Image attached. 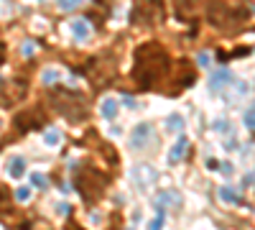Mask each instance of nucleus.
<instances>
[{
	"label": "nucleus",
	"instance_id": "f3484780",
	"mask_svg": "<svg viewBox=\"0 0 255 230\" xmlns=\"http://www.w3.org/2000/svg\"><path fill=\"white\" fill-rule=\"evenodd\" d=\"M33 184L41 187V184H44V177H41V174H33Z\"/></svg>",
	"mask_w": 255,
	"mask_h": 230
},
{
	"label": "nucleus",
	"instance_id": "9d476101",
	"mask_svg": "<svg viewBox=\"0 0 255 230\" xmlns=\"http://www.w3.org/2000/svg\"><path fill=\"white\" fill-rule=\"evenodd\" d=\"M184 149H186V138H179L176 149H171V161H174V159H179V156L184 154Z\"/></svg>",
	"mask_w": 255,
	"mask_h": 230
},
{
	"label": "nucleus",
	"instance_id": "0eeeda50",
	"mask_svg": "<svg viewBox=\"0 0 255 230\" xmlns=\"http://www.w3.org/2000/svg\"><path fill=\"white\" fill-rule=\"evenodd\" d=\"M204 3H207V0H176V10H179V15L189 18V15H194Z\"/></svg>",
	"mask_w": 255,
	"mask_h": 230
},
{
	"label": "nucleus",
	"instance_id": "9b49d317",
	"mask_svg": "<svg viewBox=\"0 0 255 230\" xmlns=\"http://www.w3.org/2000/svg\"><path fill=\"white\" fill-rule=\"evenodd\" d=\"M28 197H31V190H28V187H20V190L15 192V200H18V202H26Z\"/></svg>",
	"mask_w": 255,
	"mask_h": 230
},
{
	"label": "nucleus",
	"instance_id": "1a4fd4ad",
	"mask_svg": "<svg viewBox=\"0 0 255 230\" xmlns=\"http://www.w3.org/2000/svg\"><path fill=\"white\" fill-rule=\"evenodd\" d=\"M102 115L105 118H115L118 115V102L115 100H105L102 102Z\"/></svg>",
	"mask_w": 255,
	"mask_h": 230
},
{
	"label": "nucleus",
	"instance_id": "20e7f679",
	"mask_svg": "<svg viewBox=\"0 0 255 230\" xmlns=\"http://www.w3.org/2000/svg\"><path fill=\"white\" fill-rule=\"evenodd\" d=\"M163 18L161 0H133V23L140 28H153Z\"/></svg>",
	"mask_w": 255,
	"mask_h": 230
},
{
	"label": "nucleus",
	"instance_id": "423d86ee",
	"mask_svg": "<svg viewBox=\"0 0 255 230\" xmlns=\"http://www.w3.org/2000/svg\"><path fill=\"white\" fill-rule=\"evenodd\" d=\"M148 136H151V125H148V123H140V125H135V128H133L130 143L135 146V149H143L145 141H148Z\"/></svg>",
	"mask_w": 255,
	"mask_h": 230
},
{
	"label": "nucleus",
	"instance_id": "f257e3e1",
	"mask_svg": "<svg viewBox=\"0 0 255 230\" xmlns=\"http://www.w3.org/2000/svg\"><path fill=\"white\" fill-rule=\"evenodd\" d=\"M171 74V59L156 41L138 46L133 54V79L140 90H153Z\"/></svg>",
	"mask_w": 255,
	"mask_h": 230
},
{
	"label": "nucleus",
	"instance_id": "f8f14e48",
	"mask_svg": "<svg viewBox=\"0 0 255 230\" xmlns=\"http://www.w3.org/2000/svg\"><path fill=\"white\" fill-rule=\"evenodd\" d=\"M46 143H49V146H59V133H56V131H49V133H46Z\"/></svg>",
	"mask_w": 255,
	"mask_h": 230
},
{
	"label": "nucleus",
	"instance_id": "6e6552de",
	"mask_svg": "<svg viewBox=\"0 0 255 230\" xmlns=\"http://www.w3.org/2000/svg\"><path fill=\"white\" fill-rule=\"evenodd\" d=\"M23 174H26V159L15 156V159L8 164V177H10V179H20Z\"/></svg>",
	"mask_w": 255,
	"mask_h": 230
},
{
	"label": "nucleus",
	"instance_id": "4468645a",
	"mask_svg": "<svg viewBox=\"0 0 255 230\" xmlns=\"http://www.w3.org/2000/svg\"><path fill=\"white\" fill-rule=\"evenodd\" d=\"M168 128H181V118L171 115V118H168Z\"/></svg>",
	"mask_w": 255,
	"mask_h": 230
},
{
	"label": "nucleus",
	"instance_id": "dca6fc26",
	"mask_svg": "<svg viewBox=\"0 0 255 230\" xmlns=\"http://www.w3.org/2000/svg\"><path fill=\"white\" fill-rule=\"evenodd\" d=\"M148 230H161V218L151 220V225H148Z\"/></svg>",
	"mask_w": 255,
	"mask_h": 230
},
{
	"label": "nucleus",
	"instance_id": "a211bd4d",
	"mask_svg": "<svg viewBox=\"0 0 255 230\" xmlns=\"http://www.w3.org/2000/svg\"><path fill=\"white\" fill-rule=\"evenodd\" d=\"M0 131H3V118H0Z\"/></svg>",
	"mask_w": 255,
	"mask_h": 230
},
{
	"label": "nucleus",
	"instance_id": "ddd939ff",
	"mask_svg": "<svg viewBox=\"0 0 255 230\" xmlns=\"http://www.w3.org/2000/svg\"><path fill=\"white\" fill-rule=\"evenodd\" d=\"M72 28H74V31H77L79 36H84V33H87V26H84L82 20H77V23H72Z\"/></svg>",
	"mask_w": 255,
	"mask_h": 230
},
{
	"label": "nucleus",
	"instance_id": "39448f33",
	"mask_svg": "<svg viewBox=\"0 0 255 230\" xmlns=\"http://www.w3.org/2000/svg\"><path fill=\"white\" fill-rule=\"evenodd\" d=\"M207 18H209V23L217 26V28H230L235 23V13H232L230 5L222 3V0H212L209 8H207Z\"/></svg>",
	"mask_w": 255,
	"mask_h": 230
},
{
	"label": "nucleus",
	"instance_id": "2eb2a0df",
	"mask_svg": "<svg viewBox=\"0 0 255 230\" xmlns=\"http://www.w3.org/2000/svg\"><path fill=\"white\" fill-rule=\"evenodd\" d=\"M222 197H225V200H238V195L232 192V190H222Z\"/></svg>",
	"mask_w": 255,
	"mask_h": 230
},
{
	"label": "nucleus",
	"instance_id": "f03ea898",
	"mask_svg": "<svg viewBox=\"0 0 255 230\" xmlns=\"http://www.w3.org/2000/svg\"><path fill=\"white\" fill-rule=\"evenodd\" d=\"M49 102L59 115H64L72 123H79L87 118V102H84V95L79 92H72L67 87H54L49 95Z\"/></svg>",
	"mask_w": 255,
	"mask_h": 230
},
{
	"label": "nucleus",
	"instance_id": "7ed1b4c3",
	"mask_svg": "<svg viewBox=\"0 0 255 230\" xmlns=\"http://www.w3.org/2000/svg\"><path fill=\"white\" fill-rule=\"evenodd\" d=\"M74 187L87 202H97L102 197V192L108 190V174L100 172L97 166L84 164L82 169L77 172V177H74Z\"/></svg>",
	"mask_w": 255,
	"mask_h": 230
}]
</instances>
